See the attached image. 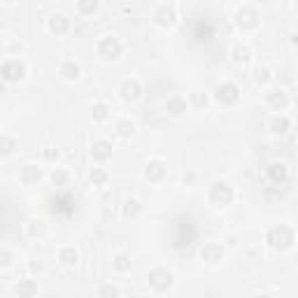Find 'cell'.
Here are the masks:
<instances>
[{"label":"cell","mask_w":298,"mask_h":298,"mask_svg":"<svg viewBox=\"0 0 298 298\" xmlns=\"http://www.w3.org/2000/svg\"><path fill=\"white\" fill-rule=\"evenodd\" d=\"M266 240H268V245L275 247V249H289L294 245V231L289 226L280 224V226H273V229L268 231Z\"/></svg>","instance_id":"obj_1"},{"label":"cell","mask_w":298,"mask_h":298,"mask_svg":"<svg viewBox=\"0 0 298 298\" xmlns=\"http://www.w3.org/2000/svg\"><path fill=\"white\" fill-rule=\"evenodd\" d=\"M210 200L217 203V205H229L233 200V189L226 182H214L210 186Z\"/></svg>","instance_id":"obj_2"},{"label":"cell","mask_w":298,"mask_h":298,"mask_svg":"<svg viewBox=\"0 0 298 298\" xmlns=\"http://www.w3.org/2000/svg\"><path fill=\"white\" fill-rule=\"evenodd\" d=\"M98 54L103 56V59H117L119 54H121V42L117 38H103L98 42Z\"/></svg>","instance_id":"obj_3"},{"label":"cell","mask_w":298,"mask_h":298,"mask_svg":"<svg viewBox=\"0 0 298 298\" xmlns=\"http://www.w3.org/2000/svg\"><path fill=\"white\" fill-rule=\"evenodd\" d=\"M149 284H152L154 289L166 291L170 284H173V275H170L168 270H163V268H156V270L149 273Z\"/></svg>","instance_id":"obj_4"},{"label":"cell","mask_w":298,"mask_h":298,"mask_svg":"<svg viewBox=\"0 0 298 298\" xmlns=\"http://www.w3.org/2000/svg\"><path fill=\"white\" fill-rule=\"evenodd\" d=\"M217 100L222 105H233L238 100V86L236 84H222L217 89Z\"/></svg>","instance_id":"obj_5"},{"label":"cell","mask_w":298,"mask_h":298,"mask_svg":"<svg viewBox=\"0 0 298 298\" xmlns=\"http://www.w3.org/2000/svg\"><path fill=\"white\" fill-rule=\"evenodd\" d=\"M23 72H26V68H23V63H19V61H7L5 65H2V75H5L7 82H16V79H21Z\"/></svg>","instance_id":"obj_6"},{"label":"cell","mask_w":298,"mask_h":298,"mask_svg":"<svg viewBox=\"0 0 298 298\" xmlns=\"http://www.w3.org/2000/svg\"><path fill=\"white\" fill-rule=\"evenodd\" d=\"M200 256H203V261H207V263H219V261H222V256H224V249H222V245L210 242V245L203 247Z\"/></svg>","instance_id":"obj_7"},{"label":"cell","mask_w":298,"mask_h":298,"mask_svg":"<svg viewBox=\"0 0 298 298\" xmlns=\"http://www.w3.org/2000/svg\"><path fill=\"white\" fill-rule=\"evenodd\" d=\"M91 154H93V159L107 161L110 156H112V145H110V142H105V140H98V142H93Z\"/></svg>","instance_id":"obj_8"},{"label":"cell","mask_w":298,"mask_h":298,"mask_svg":"<svg viewBox=\"0 0 298 298\" xmlns=\"http://www.w3.org/2000/svg\"><path fill=\"white\" fill-rule=\"evenodd\" d=\"M140 91H142V89H140V84L135 79H126L121 84V98L123 100H135L140 96Z\"/></svg>","instance_id":"obj_9"},{"label":"cell","mask_w":298,"mask_h":298,"mask_svg":"<svg viewBox=\"0 0 298 298\" xmlns=\"http://www.w3.org/2000/svg\"><path fill=\"white\" fill-rule=\"evenodd\" d=\"M154 19H156V23H161V26H173L175 23V12H173V7H159L156 9V14H154Z\"/></svg>","instance_id":"obj_10"},{"label":"cell","mask_w":298,"mask_h":298,"mask_svg":"<svg viewBox=\"0 0 298 298\" xmlns=\"http://www.w3.org/2000/svg\"><path fill=\"white\" fill-rule=\"evenodd\" d=\"M145 175H147V179H152V182H159L161 177L166 175V168H163V163H159V161H152V163H147Z\"/></svg>","instance_id":"obj_11"},{"label":"cell","mask_w":298,"mask_h":298,"mask_svg":"<svg viewBox=\"0 0 298 298\" xmlns=\"http://www.w3.org/2000/svg\"><path fill=\"white\" fill-rule=\"evenodd\" d=\"M16 294H19V298H33L38 294V284L33 282V280H23L16 287Z\"/></svg>","instance_id":"obj_12"},{"label":"cell","mask_w":298,"mask_h":298,"mask_svg":"<svg viewBox=\"0 0 298 298\" xmlns=\"http://www.w3.org/2000/svg\"><path fill=\"white\" fill-rule=\"evenodd\" d=\"M268 177L275 184L284 182V179H287V166H284V163H273V166L268 168Z\"/></svg>","instance_id":"obj_13"},{"label":"cell","mask_w":298,"mask_h":298,"mask_svg":"<svg viewBox=\"0 0 298 298\" xmlns=\"http://www.w3.org/2000/svg\"><path fill=\"white\" fill-rule=\"evenodd\" d=\"M289 126H291V121L287 119V117H282V115H277V117L270 119V130H273V133H287Z\"/></svg>","instance_id":"obj_14"},{"label":"cell","mask_w":298,"mask_h":298,"mask_svg":"<svg viewBox=\"0 0 298 298\" xmlns=\"http://www.w3.org/2000/svg\"><path fill=\"white\" fill-rule=\"evenodd\" d=\"M168 112L170 115H175V117H179L182 112H186V100L179 98V96H173V98L168 100Z\"/></svg>","instance_id":"obj_15"},{"label":"cell","mask_w":298,"mask_h":298,"mask_svg":"<svg viewBox=\"0 0 298 298\" xmlns=\"http://www.w3.org/2000/svg\"><path fill=\"white\" fill-rule=\"evenodd\" d=\"M268 103L275 107V110H284L287 103H289V98H287V93L284 91H273L270 96H268Z\"/></svg>","instance_id":"obj_16"},{"label":"cell","mask_w":298,"mask_h":298,"mask_svg":"<svg viewBox=\"0 0 298 298\" xmlns=\"http://www.w3.org/2000/svg\"><path fill=\"white\" fill-rule=\"evenodd\" d=\"M238 23H240V26H242V23H245V26H254V23H256V12L249 7H242L238 12Z\"/></svg>","instance_id":"obj_17"},{"label":"cell","mask_w":298,"mask_h":298,"mask_svg":"<svg viewBox=\"0 0 298 298\" xmlns=\"http://www.w3.org/2000/svg\"><path fill=\"white\" fill-rule=\"evenodd\" d=\"M49 28H52L54 33H65L68 31V19H65L63 14L52 16V19H49Z\"/></svg>","instance_id":"obj_18"},{"label":"cell","mask_w":298,"mask_h":298,"mask_svg":"<svg viewBox=\"0 0 298 298\" xmlns=\"http://www.w3.org/2000/svg\"><path fill=\"white\" fill-rule=\"evenodd\" d=\"M61 75L65 77V79H77V77H79V65L72 61H65L61 65Z\"/></svg>","instance_id":"obj_19"},{"label":"cell","mask_w":298,"mask_h":298,"mask_svg":"<svg viewBox=\"0 0 298 298\" xmlns=\"http://www.w3.org/2000/svg\"><path fill=\"white\" fill-rule=\"evenodd\" d=\"M59 259H61V263H68V266H72L77 261V252L72 249V247H65V249H61L59 252Z\"/></svg>","instance_id":"obj_20"},{"label":"cell","mask_w":298,"mask_h":298,"mask_svg":"<svg viewBox=\"0 0 298 298\" xmlns=\"http://www.w3.org/2000/svg\"><path fill=\"white\" fill-rule=\"evenodd\" d=\"M21 177H23V182H38L40 179V170L35 168V166H26V168H23V173H21Z\"/></svg>","instance_id":"obj_21"},{"label":"cell","mask_w":298,"mask_h":298,"mask_svg":"<svg viewBox=\"0 0 298 298\" xmlns=\"http://www.w3.org/2000/svg\"><path fill=\"white\" fill-rule=\"evenodd\" d=\"M89 179H91L93 184H98V186H100V184L107 182V173H105V170H100V168H93L91 173H89Z\"/></svg>","instance_id":"obj_22"},{"label":"cell","mask_w":298,"mask_h":298,"mask_svg":"<svg viewBox=\"0 0 298 298\" xmlns=\"http://www.w3.org/2000/svg\"><path fill=\"white\" fill-rule=\"evenodd\" d=\"M138 212H140L138 200H126V203H123V214H126V217H138Z\"/></svg>","instance_id":"obj_23"},{"label":"cell","mask_w":298,"mask_h":298,"mask_svg":"<svg viewBox=\"0 0 298 298\" xmlns=\"http://www.w3.org/2000/svg\"><path fill=\"white\" fill-rule=\"evenodd\" d=\"M115 268L119 270V273H126V270H130V259L126 256V254H119L115 259Z\"/></svg>","instance_id":"obj_24"},{"label":"cell","mask_w":298,"mask_h":298,"mask_svg":"<svg viewBox=\"0 0 298 298\" xmlns=\"http://www.w3.org/2000/svg\"><path fill=\"white\" fill-rule=\"evenodd\" d=\"M98 298H119V291L112 284H103L98 289Z\"/></svg>","instance_id":"obj_25"},{"label":"cell","mask_w":298,"mask_h":298,"mask_svg":"<svg viewBox=\"0 0 298 298\" xmlns=\"http://www.w3.org/2000/svg\"><path fill=\"white\" fill-rule=\"evenodd\" d=\"M233 54H236V61H238V63H247V61H249V49H247V47L238 45Z\"/></svg>","instance_id":"obj_26"},{"label":"cell","mask_w":298,"mask_h":298,"mask_svg":"<svg viewBox=\"0 0 298 298\" xmlns=\"http://www.w3.org/2000/svg\"><path fill=\"white\" fill-rule=\"evenodd\" d=\"M117 130H119V135H123V138H128V135H133V130H135V126H133L130 121H119Z\"/></svg>","instance_id":"obj_27"},{"label":"cell","mask_w":298,"mask_h":298,"mask_svg":"<svg viewBox=\"0 0 298 298\" xmlns=\"http://www.w3.org/2000/svg\"><path fill=\"white\" fill-rule=\"evenodd\" d=\"M93 119H98V121L107 119V105H103V103H98V105H93Z\"/></svg>","instance_id":"obj_28"},{"label":"cell","mask_w":298,"mask_h":298,"mask_svg":"<svg viewBox=\"0 0 298 298\" xmlns=\"http://www.w3.org/2000/svg\"><path fill=\"white\" fill-rule=\"evenodd\" d=\"M52 179H54V184H56V186H61V184H65L70 179V175H68V173H63V170H54Z\"/></svg>","instance_id":"obj_29"},{"label":"cell","mask_w":298,"mask_h":298,"mask_svg":"<svg viewBox=\"0 0 298 298\" xmlns=\"http://www.w3.org/2000/svg\"><path fill=\"white\" fill-rule=\"evenodd\" d=\"M256 82H259V84H266L268 82V68H256Z\"/></svg>","instance_id":"obj_30"},{"label":"cell","mask_w":298,"mask_h":298,"mask_svg":"<svg viewBox=\"0 0 298 298\" xmlns=\"http://www.w3.org/2000/svg\"><path fill=\"white\" fill-rule=\"evenodd\" d=\"M96 7H98L96 2H89V5H84V2H82V5H79V9H82V12H93Z\"/></svg>","instance_id":"obj_31"},{"label":"cell","mask_w":298,"mask_h":298,"mask_svg":"<svg viewBox=\"0 0 298 298\" xmlns=\"http://www.w3.org/2000/svg\"><path fill=\"white\" fill-rule=\"evenodd\" d=\"M47 149H49V152H45L47 159H54V156H59V152H52V147H47Z\"/></svg>","instance_id":"obj_32"},{"label":"cell","mask_w":298,"mask_h":298,"mask_svg":"<svg viewBox=\"0 0 298 298\" xmlns=\"http://www.w3.org/2000/svg\"><path fill=\"white\" fill-rule=\"evenodd\" d=\"M256 298H270V296H256Z\"/></svg>","instance_id":"obj_33"}]
</instances>
